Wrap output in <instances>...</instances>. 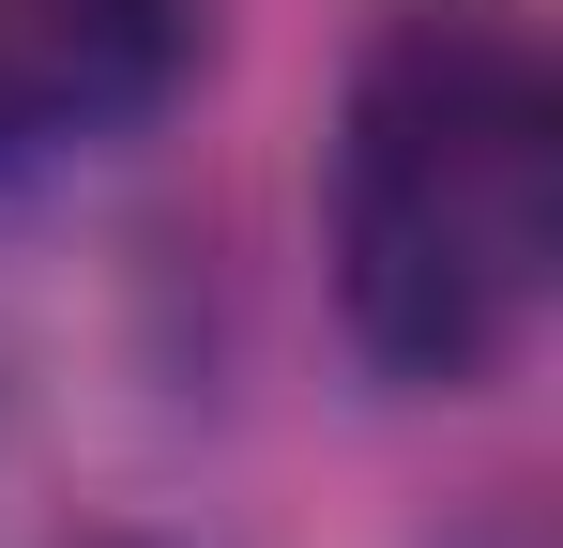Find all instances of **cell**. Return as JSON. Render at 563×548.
Masks as SVG:
<instances>
[{"label":"cell","instance_id":"3","mask_svg":"<svg viewBox=\"0 0 563 548\" xmlns=\"http://www.w3.org/2000/svg\"><path fill=\"white\" fill-rule=\"evenodd\" d=\"M92 548H153V534H92Z\"/></svg>","mask_w":563,"mask_h":548},{"label":"cell","instance_id":"1","mask_svg":"<svg viewBox=\"0 0 563 548\" xmlns=\"http://www.w3.org/2000/svg\"><path fill=\"white\" fill-rule=\"evenodd\" d=\"M563 274V107L518 31L411 15L335 107V320L396 396H472Z\"/></svg>","mask_w":563,"mask_h":548},{"label":"cell","instance_id":"2","mask_svg":"<svg viewBox=\"0 0 563 548\" xmlns=\"http://www.w3.org/2000/svg\"><path fill=\"white\" fill-rule=\"evenodd\" d=\"M198 77V0H0V198L107 168Z\"/></svg>","mask_w":563,"mask_h":548}]
</instances>
